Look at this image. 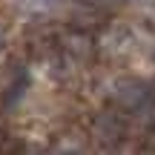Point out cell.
I'll use <instances>...</instances> for the list:
<instances>
[{
    "label": "cell",
    "instance_id": "3",
    "mask_svg": "<svg viewBox=\"0 0 155 155\" xmlns=\"http://www.w3.org/2000/svg\"><path fill=\"white\" fill-rule=\"evenodd\" d=\"M3 43H6V35H3V29H0V49H3Z\"/></svg>",
    "mask_w": 155,
    "mask_h": 155
},
{
    "label": "cell",
    "instance_id": "1",
    "mask_svg": "<svg viewBox=\"0 0 155 155\" xmlns=\"http://www.w3.org/2000/svg\"><path fill=\"white\" fill-rule=\"evenodd\" d=\"M63 46H66L72 55H78V58H81V55H86V52L92 49V40H89L86 35L75 32V35H69V38H66V43H63Z\"/></svg>",
    "mask_w": 155,
    "mask_h": 155
},
{
    "label": "cell",
    "instance_id": "2",
    "mask_svg": "<svg viewBox=\"0 0 155 155\" xmlns=\"http://www.w3.org/2000/svg\"><path fill=\"white\" fill-rule=\"evenodd\" d=\"M55 3L58 0H23V6H26L29 12H49Z\"/></svg>",
    "mask_w": 155,
    "mask_h": 155
}]
</instances>
